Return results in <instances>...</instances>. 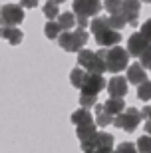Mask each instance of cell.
I'll list each match as a JSON object with an SVG mask.
<instances>
[{"instance_id":"cell-31","label":"cell","mask_w":151,"mask_h":153,"mask_svg":"<svg viewBox=\"0 0 151 153\" xmlns=\"http://www.w3.org/2000/svg\"><path fill=\"white\" fill-rule=\"evenodd\" d=\"M90 18H84V16H76V24H78V28H88L90 26V22H88Z\"/></svg>"},{"instance_id":"cell-12","label":"cell","mask_w":151,"mask_h":153,"mask_svg":"<svg viewBox=\"0 0 151 153\" xmlns=\"http://www.w3.org/2000/svg\"><path fill=\"white\" fill-rule=\"evenodd\" d=\"M127 78H121V76H115V78H112L109 82H107V94H109V97H123L125 94H127Z\"/></svg>"},{"instance_id":"cell-39","label":"cell","mask_w":151,"mask_h":153,"mask_svg":"<svg viewBox=\"0 0 151 153\" xmlns=\"http://www.w3.org/2000/svg\"><path fill=\"white\" fill-rule=\"evenodd\" d=\"M147 119H151V111H149V117H147Z\"/></svg>"},{"instance_id":"cell-15","label":"cell","mask_w":151,"mask_h":153,"mask_svg":"<svg viewBox=\"0 0 151 153\" xmlns=\"http://www.w3.org/2000/svg\"><path fill=\"white\" fill-rule=\"evenodd\" d=\"M72 123L78 127V125H86V123H94V115L90 114V109L80 108L72 114Z\"/></svg>"},{"instance_id":"cell-10","label":"cell","mask_w":151,"mask_h":153,"mask_svg":"<svg viewBox=\"0 0 151 153\" xmlns=\"http://www.w3.org/2000/svg\"><path fill=\"white\" fill-rule=\"evenodd\" d=\"M149 44H151V42L143 34H141V32H133V34L127 38V52H129V56L139 58L141 54L145 52V48Z\"/></svg>"},{"instance_id":"cell-13","label":"cell","mask_w":151,"mask_h":153,"mask_svg":"<svg viewBox=\"0 0 151 153\" xmlns=\"http://www.w3.org/2000/svg\"><path fill=\"white\" fill-rule=\"evenodd\" d=\"M147 79V70L141 66V62L139 64H131L127 68V82L129 84H143Z\"/></svg>"},{"instance_id":"cell-30","label":"cell","mask_w":151,"mask_h":153,"mask_svg":"<svg viewBox=\"0 0 151 153\" xmlns=\"http://www.w3.org/2000/svg\"><path fill=\"white\" fill-rule=\"evenodd\" d=\"M141 34H143V36H145V38L151 42V18L141 24Z\"/></svg>"},{"instance_id":"cell-40","label":"cell","mask_w":151,"mask_h":153,"mask_svg":"<svg viewBox=\"0 0 151 153\" xmlns=\"http://www.w3.org/2000/svg\"><path fill=\"white\" fill-rule=\"evenodd\" d=\"M0 20H2V16H0Z\"/></svg>"},{"instance_id":"cell-2","label":"cell","mask_w":151,"mask_h":153,"mask_svg":"<svg viewBox=\"0 0 151 153\" xmlns=\"http://www.w3.org/2000/svg\"><path fill=\"white\" fill-rule=\"evenodd\" d=\"M103 50V58H106V68L107 72L118 74L121 70L129 68V52L127 48H119V46H112V48H101Z\"/></svg>"},{"instance_id":"cell-5","label":"cell","mask_w":151,"mask_h":153,"mask_svg":"<svg viewBox=\"0 0 151 153\" xmlns=\"http://www.w3.org/2000/svg\"><path fill=\"white\" fill-rule=\"evenodd\" d=\"M141 111L135 108H127L125 111H121L119 115H115V119H113V125L115 127H119V129L127 131V133H131V131L137 129V125L141 123Z\"/></svg>"},{"instance_id":"cell-18","label":"cell","mask_w":151,"mask_h":153,"mask_svg":"<svg viewBox=\"0 0 151 153\" xmlns=\"http://www.w3.org/2000/svg\"><path fill=\"white\" fill-rule=\"evenodd\" d=\"M113 119H115V115H109L106 109H103V105H97V103H95V123L100 125V127L113 125Z\"/></svg>"},{"instance_id":"cell-37","label":"cell","mask_w":151,"mask_h":153,"mask_svg":"<svg viewBox=\"0 0 151 153\" xmlns=\"http://www.w3.org/2000/svg\"><path fill=\"white\" fill-rule=\"evenodd\" d=\"M56 2H58V4H60V2H64V0H56Z\"/></svg>"},{"instance_id":"cell-29","label":"cell","mask_w":151,"mask_h":153,"mask_svg":"<svg viewBox=\"0 0 151 153\" xmlns=\"http://www.w3.org/2000/svg\"><path fill=\"white\" fill-rule=\"evenodd\" d=\"M139 58H141V66L145 70H151V44L145 48V52H143Z\"/></svg>"},{"instance_id":"cell-26","label":"cell","mask_w":151,"mask_h":153,"mask_svg":"<svg viewBox=\"0 0 151 153\" xmlns=\"http://www.w3.org/2000/svg\"><path fill=\"white\" fill-rule=\"evenodd\" d=\"M95 103H97V96H90V94H80V105L86 109L94 108Z\"/></svg>"},{"instance_id":"cell-28","label":"cell","mask_w":151,"mask_h":153,"mask_svg":"<svg viewBox=\"0 0 151 153\" xmlns=\"http://www.w3.org/2000/svg\"><path fill=\"white\" fill-rule=\"evenodd\" d=\"M121 4H123V0H106V2H103V8H106L109 14H115V12L121 10Z\"/></svg>"},{"instance_id":"cell-33","label":"cell","mask_w":151,"mask_h":153,"mask_svg":"<svg viewBox=\"0 0 151 153\" xmlns=\"http://www.w3.org/2000/svg\"><path fill=\"white\" fill-rule=\"evenodd\" d=\"M149 111H151V108H149V105H147V108H143V109H141V117H143V119H147V117H149Z\"/></svg>"},{"instance_id":"cell-20","label":"cell","mask_w":151,"mask_h":153,"mask_svg":"<svg viewBox=\"0 0 151 153\" xmlns=\"http://www.w3.org/2000/svg\"><path fill=\"white\" fill-rule=\"evenodd\" d=\"M62 32H64V30H62V26H60V22H58V20H48V22H46V26H44V34H46V38L58 40Z\"/></svg>"},{"instance_id":"cell-4","label":"cell","mask_w":151,"mask_h":153,"mask_svg":"<svg viewBox=\"0 0 151 153\" xmlns=\"http://www.w3.org/2000/svg\"><path fill=\"white\" fill-rule=\"evenodd\" d=\"M88 40H90L88 32L84 28H78L76 32H70V30L62 32L60 38H58V44H60L62 50H66V52H80L88 44Z\"/></svg>"},{"instance_id":"cell-17","label":"cell","mask_w":151,"mask_h":153,"mask_svg":"<svg viewBox=\"0 0 151 153\" xmlns=\"http://www.w3.org/2000/svg\"><path fill=\"white\" fill-rule=\"evenodd\" d=\"M95 125L97 123H86V125H78V127H76V135H78L80 143L91 139V137L97 133V127H95Z\"/></svg>"},{"instance_id":"cell-22","label":"cell","mask_w":151,"mask_h":153,"mask_svg":"<svg viewBox=\"0 0 151 153\" xmlns=\"http://www.w3.org/2000/svg\"><path fill=\"white\" fill-rule=\"evenodd\" d=\"M107 22H109V26H112L113 30H121L123 26L127 24V18L119 10V12H115V14H109V16H107Z\"/></svg>"},{"instance_id":"cell-14","label":"cell","mask_w":151,"mask_h":153,"mask_svg":"<svg viewBox=\"0 0 151 153\" xmlns=\"http://www.w3.org/2000/svg\"><path fill=\"white\" fill-rule=\"evenodd\" d=\"M2 38H4L6 42H8V44L18 46L20 42H22L24 34L16 28V26H4V28H2Z\"/></svg>"},{"instance_id":"cell-11","label":"cell","mask_w":151,"mask_h":153,"mask_svg":"<svg viewBox=\"0 0 151 153\" xmlns=\"http://www.w3.org/2000/svg\"><path fill=\"white\" fill-rule=\"evenodd\" d=\"M139 10H141V0H123L121 12L127 18V24L133 28L139 24Z\"/></svg>"},{"instance_id":"cell-35","label":"cell","mask_w":151,"mask_h":153,"mask_svg":"<svg viewBox=\"0 0 151 153\" xmlns=\"http://www.w3.org/2000/svg\"><path fill=\"white\" fill-rule=\"evenodd\" d=\"M84 153H113V151H107V149H91V151H84Z\"/></svg>"},{"instance_id":"cell-36","label":"cell","mask_w":151,"mask_h":153,"mask_svg":"<svg viewBox=\"0 0 151 153\" xmlns=\"http://www.w3.org/2000/svg\"><path fill=\"white\" fill-rule=\"evenodd\" d=\"M141 2H145V4H149V2H151V0H141Z\"/></svg>"},{"instance_id":"cell-34","label":"cell","mask_w":151,"mask_h":153,"mask_svg":"<svg viewBox=\"0 0 151 153\" xmlns=\"http://www.w3.org/2000/svg\"><path fill=\"white\" fill-rule=\"evenodd\" d=\"M143 131H147L151 135V119H145V125H143Z\"/></svg>"},{"instance_id":"cell-3","label":"cell","mask_w":151,"mask_h":153,"mask_svg":"<svg viewBox=\"0 0 151 153\" xmlns=\"http://www.w3.org/2000/svg\"><path fill=\"white\" fill-rule=\"evenodd\" d=\"M78 66H82L84 70H88L90 74H103V72H107L103 50H97V52L80 50L78 52Z\"/></svg>"},{"instance_id":"cell-24","label":"cell","mask_w":151,"mask_h":153,"mask_svg":"<svg viewBox=\"0 0 151 153\" xmlns=\"http://www.w3.org/2000/svg\"><path fill=\"white\" fill-rule=\"evenodd\" d=\"M137 97L143 100V102H151V82L145 79L143 84L137 85Z\"/></svg>"},{"instance_id":"cell-25","label":"cell","mask_w":151,"mask_h":153,"mask_svg":"<svg viewBox=\"0 0 151 153\" xmlns=\"http://www.w3.org/2000/svg\"><path fill=\"white\" fill-rule=\"evenodd\" d=\"M135 145H137V151L139 153H151V135L149 133L147 135H141Z\"/></svg>"},{"instance_id":"cell-1","label":"cell","mask_w":151,"mask_h":153,"mask_svg":"<svg viewBox=\"0 0 151 153\" xmlns=\"http://www.w3.org/2000/svg\"><path fill=\"white\" fill-rule=\"evenodd\" d=\"M90 28L94 32L95 42L101 46V48H112V46H118L121 42V34L119 30H113L109 26L106 16H95L90 22Z\"/></svg>"},{"instance_id":"cell-21","label":"cell","mask_w":151,"mask_h":153,"mask_svg":"<svg viewBox=\"0 0 151 153\" xmlns=\"http://www.w3.org/2000/svg\"><path fill=\"white\" fill-rule=\"evenodd\" d=\"M42 12H44V16L48 18V20H56V18L60 16V6H58L56 0H48L44 4V8H42Z\"/></svg>"},{"instance_id":"cell-32","label":"cell","mask_w":151,"mask_h":153,"mask_svg":"<svg viewBox=\"0 0 151 153\" xmlns=\"http://www.w3.org/2000/svg\"><path fill=\"white\" fill-rule=\"evenodd\" d=\"M20 4H22L24 8H36V6H38V0H20Z\"/></svg>"},{"instance_id":"cell-27","label":"cell","mask_w":151,"mask_h":153,"mask_svg":"<svg viewBox=\"0 0 151 153\" xmlns=\"http://www.w3.org/2000/svg\"><path fill=\"white\" fill-rule=\"evenodd\" d=\"M113 153H139V151H137V145H135V143L123 141V143H119L118 147L113 149Z\"/></svg>"},{"instance_id":"cell-8","label":"cell","mask_w":151,"mask_h":153,"mask_svg":"<svg viewBox=\"0 0 151 153\" xmlns=\"http://www.w3.org/2000/svg\"><path fill=\"white\" fill-rule=\"evenodd\" d=\"M72 8H74V14H76V16L94 18L101 12L103 4H101L100 0H74Z\"/></svg>"},{"instance_id":"cell-9","label":"cell","mask_w":151,"mask_h":153,"mask_svg":"<svg viewBox=\"0 0 151 153\" xmlns=\"http://www.w3.org/2000/svg\"><path fill=\"white\" fill-rule=\"evenodd\" d=\"M107 88V82L103 79V74H88L86 84L82 85L80 94H90V96H97L100 91Z\"/></svg>"},{"instance_id":"cell-7","label":"cell","mask_w":151,"mask_h":153,"mask_svg":"<svg viewBox=\"0 0 151 153\" xmlns=\"http://www.w3.org/2000/svg\"><path fill=\"white\" fill-rule=\"evenodd\" d=\"M82 151H91V149H107V151H113V135L112 133H106V131H97L91 139L80 143Z\"/></svg>"},{"instance_id":"cell-19","label":"cell","mask_w":151,"mask_h":153,"mask_svg":"<svg viewBox=\"0 0 151 153\" xmlns=\"http://www.w3.org/2000/svg\"><path fill=\"white\" fill-rule=\"evenodd\" d=\"M103 109H106L109 115H119L121 111H125V103H123L121 97H112L103 103Z\"/></svg>"},{"instance_id":"cell-38","label":"cell","mask_w":151,"mask_h":153,"mask_svg":"<svg viewBox=\"0 0 151 153\" xmlns=\"http://www.w3.org/2000/svg\"><path fill=\"white\" fill-rule=\"evenodd\" d=\"M0 38H2V28H0Z\"/></svg>"},{"instance_id":"cell-6","label":"cell","mask_w":151,"mask_h":153,"mask_svg":"<svg viewBox=\"0 0 151 153\" xmlns=\"http://www.w3.org/2000/svg\"><path fill=\"white\" fill-rule=\"evenodd\" d=\"M0 26H18L24 20V6L20 4H4L0 8Z\"/></svg>"},{"instance_id":"cell-16","label":"cell","mask_w":151,"mask_h":153,"mask_svg":"<svg viewBox=\"0 0 151 153\" xmlns=\"http://www.w3.org/2000/svg\"><path fill=\"white\" fill-rule=\"evenodd\" d=\"M88 70H84L82 66H76V68L72 70V74H70V82H72L74 88H78V90H82V85L86 84V78H88Z\"/></svg>"},{"instance_id":"cell-23","label":"cell","mask_w":151,"mask_h":153,"mask_svg":"<svg viewBox=\"0 0 151 153\" xmlns=\"http://www.w3.org/2000/svg\"><path fill=\"white\" fill-rule=\"evenodd\" d=\"M58 22H60L64 32H66V30H72L74 26H76V14H74V12H64V14L58 16Z\"/></svg>"}]
</instances>
